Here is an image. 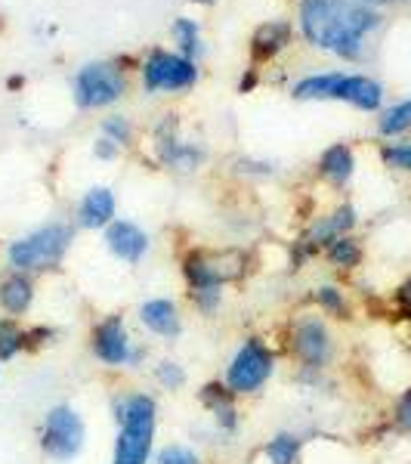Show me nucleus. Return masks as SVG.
<instances>
[{"label":"nucleus","mask_w":411,"mask_h":464,"mask_svg":"<svg viewBox=\"0 0 411 464\" xmlns=\"http://www.w3.org/2000/svg\"><path fill=\"white\" fill-rule=\"evenodd\" d=\"M396 424H399L402 433H408L411 437V391L402 393L399 402H396Z\"/></svg>","instance_id":"473e14b6"},{"label":"nucleus","mask_w":411,"mask_h":464,"mask_svg":"<svg viewBox=\"0 0 411 464\" xmlns=\"http://www.w3.org/2000/svg\"><path fill=\"white\" fill-rule=\"evenodd\" d=\"M25 350V328L16 319L0 316V362L19 356Z\"/></svg>","instance_id":"b1692460"},{"label":"nucleus","mask_w":411,"mask_h":464,"mask_svg":"<svg viewBox=\"0 0 411 464\" xmlns=\"http://www.w3.org/2000/svg\"><path fill=\"white\" fill-rule=\"evenodd\" d=\"M155 464H205L201 461L198 452H192L189 446H179V443H167L155 452Z\"/></svg>","instance_id":"cd10ccee"},{"label":"nucleus","mask_w":411,"mask_h":464,"mask_svg":"<svg viewBox=\"0 0 411 464\" xmlns=\"http://www.w3.org/2000/svg\"><path fill=\"white\" fill-rule=\"evenodd\" d=\"M196 4H211V0H196Z\"/></svg>","instance_id":"c9c22d12"},{"label":"nucleus","mask_w":411,"mask_h":464,"mask_svg":"<svg viewBox=\"0 0 411 464\" xmlns=\"http://www.w3.org/2000/svg\"><path fill=\"white\" fill-rule=\"evenodd\" d=\"M102 133L118 146H130V140H133V127L130 121H124V118H106V121H102Z\"/></svg>","instance_id":"7c9ffc66"},{"label":"nucleus","mask_w":411,"mask_h":464,"mask_svg":"<svg viewBox=\"0 0 411 464\" xmlns=\"http://www.w3.org/2000/svg\"><path fill=\"white\" fill-rule=\"evenodd\" d=\"M319 170H322L325 179H331L334 186H343L356 170V159H353V149L349 146H331L322 152V161H319Z\"/></svg>","instance_id":"a211bd4d"},{"label":"nucleus","mask_w":411,"mask_h":464,"mask_svg":"<svg viewBox=\"0 0 411 464\" xmlns=\"http://www.w3.org/2000/svg\"><path fill=\"white\" fill-rule=\"evenodd\" d=\"M72 238L74 232L65 223H47V227L16 238L6 248V260L16 273H43V269L62 264L65 251L72 248Z\"/></svg>","instance_id":"7ed1b4c3"},{"label":"nucleus","mask_w":411,"mask_h":464,"mask_svg":"<svg viewBox=\"0 0 411 464\" xmlns=\"http://www.w3.org/2000/svg\"><path fill=\"white\" fill-rule=\"evenodd\" d=\"M106 245L118 260H124V264H139L148 251V236L137 223L115 220L106 227Z\"/></svg>","instance_id":"f8f14e48"},{"label":"nucleus","mask_w":411,"mask_h":464,"mask_svg":"<svg viewBox=\"0 0 411 464\" xmlns=\"http://www.w3.org/2000/svg\"><path fill=\"white\" fill-rule=\"evenodd\" d=\"M189 297L198 306V313H205V316H214L223 306V288H196L189 291Z\"/></svg>","instance_id":"c85d7f7f"},{"label":"nucleus","mask_w":411,"mask_h":464,"mask_svg":"<svg viewBox=\"0 0 411 464\" xmlns=\"http://www.w3.org/2000/svg\"><path fill=\"white\" fill-rule=\"evenodd\" d=\"M380 16L375 10L353 0H303L301 25L310 44L334 50L343 59L362 53V37L378 28Z\"/></svg>","instance_id":"f257e3e1"},{"label":"nucleus","mask_w":411,"mask_h":464,"mask_svg":"<svg viewBox=\"0 0 411 464\" xmlns=\"http://www.w3.org/2000/svg\"><path fill=\"white\" fill-rule=\"evenodd\" d=\"M244 257L242 251H189L183 260V279L189 291L196 288H223L229 282H238L244 276Z\"/></svg>","instance_id":"0eeeda50"},{"label":"nucleus","mask_w":411,"mask_h":464,"mask_svg":"<svg viewBox=\"0 0 411 464\" xmlns=\"http://www.w3.org/2000/svg\"><path fill=\"white\" fill-rule=\"evenodd\" d=\"M115 455L111 464H148L158 428V402L152 393H130L115 400Z\"/></svg>","instance_id":"f03ea898"},{"label":"nucleus","mask_w":411,"mask_h":464,"mask_svg":"<svg viewBox=\"0 0 411 464\" xmlns=\"http://www.w3.org/2000/svg\"><path fill=\"white\" fill-rule=\"evenodd\" d=\"M124 96V78L111 63H90L74 78V100L81 109H102Z\"/></svg>","instance_id":"6e6552de"},{"label":"nucleus","mask_w":411,"mask_h":464,"mask_svg":"<svg viewBox=\"0 0 411 464\" xmlns=\"http://www.w3.org/2000/svg\"><path fill=\"white\" fill-rule=\"evenodd\" d=\"M396 306H399L402 316L411 319V279H408L399 291H396Z\"/></svg>","instance_id":"72a5a7b5"},{"label":"nucleus","mask_w":411,"mask_h":464,"mask_svg":"<svg viewBox=\"0 0 411 464\" xmlns=\"http://www.w3.org/2000/svg\"><path fill=\"white\" fill-rule=\"evenodd\" d=\"M340 84V74H312L294 84L297 100H334V90Z\"/></svg>","instance_id":"412c9836"},{"label":"nucleus","mask_w":411,"mask_h":464,"mask_svg":"<svg viewBox=\"0 0 411 464\" xmlns=\"http://www.w3.org/2000/svg\"><path fill=\"white\" fill-rule=\"evenodd\" d=\"M384 161L390 168H399V170H411V146L408 143H399V146H387L384 149Z\"/></svg>","instance_id":"2f4dec72"},{"label":"nucleus","mask_w":411,"mask_h":464,"mask_svg":"<svg viewBox=\"0 0 411 464\" xmlns=\"http://www.w3.org/2000/svg\"><path fill=\"white\" fill-rule=\"evenodd\" d=\"M275 375V353L263 338H244L242 347L226 365V381L235 396H251L266 387V381Z\"/></svg>","instance_id":"20e7f679"},{"label":"nucleus","mask_w":411,"mask_h":464,"mask_svg":"<svg viewBox=\"0 0 411 464\" xmlns=\"http://www.w3.org/2000/svg\"><path fill=\"white\" fill-rule=\"evenodd\" d=\"M353 227H356V211L349 205H343V208H338V211L319 217V220L310 227V232H306L301 242H297V260H294V264L312 257L319 248H328V245L338 242L340 236H347Z\"/></svg>","instance_id":"9b49d317"},{"label":"nucleus","mask_w":411,"mask_h":464,"mask_svg":"<svg viewBox=\"0 0 411 464\" xmlns=\"http://www.w3.org/2000/svg\"><path fill=\"white\" fill-rule=\"evenodd\" d=\"M118 149H121V146H118V143H111L109 137H102L100 143H96L93 152H96V159H115V155H118Z\"/></svg>","instance_id":"f704fd0d"},{"label":"nucleus","mask_w":411,"mask_h":464,"mask_svg":"<svg viewBox=\"0 0 411 464\" xmlns=\"http://www.w3.org/2000/svg\"><path fill=\"white\" fill-rule=\"evenodd\" d=\"M288 34H291V28L285 22H266V25H260L257 34H253V56L266 59L272 53H279L288 44Z\"/></svg>","instance_id":"6ab92c4d"},{"label":"nucleus","mask_w":411,"mask_h":464,"mask_svg":"<svg viewBox=\"0 0 411 464\" xmlns=\"http://www.w3.org/2000/svg\"><path fill=\"white\" fill-rule=\"evenodd\" d=\"M84 440H87V424L78 415V409L65 406V402L47 409L41 424V452L47 459L53 461L78 459L81 449H84Z\"/></svg>","instance_id":"423d86ee"},{"label":"nucleus","mask_w":411,"mask_h":464,"mask_svg":"<svg viewBox=\"0 0 411 464\" xmlns=\"http://www.w3.org/2000/svg\"><path fill=\"white\" fill-rule=\"evenodd\" d=\"M334 100H347V102H353L356 109L375 111L380 106V100H384V90H380L378 81L365 78V74H340Z\"/></svg>","instance_id":"dca6fc26"},{"label":"nucleus","mask_w":411,"mask_h":464,"mask_svg":"<svg viewBox=\"0 0 411 464\" xmlns=\"http://www.w3.org/2000/svg\"><path fill=\"white\" fill-rule=\"evenodd\" d=\"M34 304V282L28 279V273H16L13 269L10 276L0 279V310L10 319H19L32 310Z\"/></svg>","instance_id":"2eb2a0df"},{"label":"nucleus","mask_w":411,"mask_h":464,"mask_svg":"<svg viewBox=\"0 0 411 464\" xmlns=\"http://www.w3.org/2000/svg\"><path fill=\"white\" fill-rule=\"evenodd\" d=\"M174 34H177L179 47H183L189 56H192V53H198V50H201V44H198V25H196L192 19H177Z\"/></svg>","instance_id":"c756f323"},{"label":"nucleus","mask_w":411,"mask_h":464,"mask_svg":"<svg viewBox=\"0 0 411 464\" xmlns=\"http://www.w3.org/2000/svg\"><path fill=\"white\" fill-rule=\"evenodd\" d=\"M312 301H316V306L325 313V316H331V319H349L347 295H343V291H340L338 285H322V288H316Z\"/></svg>","instance_id":"393cba45"},{"label":"nucleus","mask_w":411,"mask_h":464,"mask_svg":"<svg viewBox=\"0 0 411 464\" xmlns=\"http://www.w3.org/2000/svg\"><path fill=\"white\" fill-rule=\"evenodd\" d=\"M378 127H380V133H384V137H396V133L408 130V127H411V100L399 102V106H393V109H387Z\"/></svg>","instance_id":"a878e982"},{"label":"nucleus","mask_w":411,"mask_h":464,"mask_svg":"<svg viewBox=\"0 0 411 464\" xmlns=\"http://www.w3.org/2000/svg\"><path fill=\"white\" fill-rule=\"evenodd\" d=\"M198 400L201 406L214 415L216 428L233 433L238 430V406H235V393L229 391L226 384H220V381H211V384H205L198 391Z\"/></svg>","instance_id":"4468645a"},{"label":"nucleus","mask_w":411,"mask_h":464,"mask_svg":"<svg viewBox=\"0 0 411 464\" xmlns=\"http://www.w3.org/2000/svg\"><path fill=\"white\" fill-rule=\"evenodd\" d=\"M155 381L164 387V391H183L186 387V369L174 359H161L158 365H155Z\"/></svg>","instance_id":"bb28decb"},{"label":"nucleus","mask_w":411,"mask_h":464,"mask_svg":"<svg viewBox=\"0 0 411 464\" xmlns=\"http://www.w3.org/2000/svg\"><path fill=\"white\" fill-rule=\"evenodd\" d=\"M78 223L84 229H102L115 223V196L106 186H93L78 208Z\"/></svg>","instance_id":"f3484780"},{"label":"nucleus","mask_w":411,"mask_h":464,"mask_svg":"<svg viewBox=\"0 0 411 464\" xmlns=\"http://www.w3.org/2000/svg\"><path fill=\"white\" fill-rule=\"evenodd\" d=\"M139 322L152 334H158L164 341H174L183 334V316H179V306L170 297H152L139 306Z\"/></svg>","instance_id":"ddd939ff"},{"label":"nucleus","mask_w":411,"mask_h":464,"mask_svg":"<svg viewBox=\"0 0 411 464\" xmlns=\"http://www.w3.org/2000/svg\"><path fill=\"white\" fill-rule=\"evenodd\" d=\"M301 446L303 440L297 433H275L263 446V455L269 464H297L301 461Z\"/></svg>","instance_id":"aec40b11"},{"label":"nucleus","mask_w":411,"mask_h":464,"mask_svg":"<svg viewBox=\"0 0 411 464\" xmlns=\"http://www.w3.org/2000/svg\"><path fill=\"white\" fill-rule=\"evenodd\" d=\"M288 347L303 372L319 375L334 359V334L319 313H301V316L291 322Z\"/></svg>","instance_id":"39448f33"},{"label":"nucleus","mask_w":411,"mask_h":464,"mask_svg":"<svg viewBox=\"0 0 411 464\" xmlns=\"http://www.w3.org/2000/svg\"><path fill=\"white\" fill-rule=\"evenodd\" d=\"M90 350H93V356L100 359L102 365H109V369L130 365L133 350L137 347H133V341H130L124 316L111 313V316L96 322L93 332H90Z\"/></svg>","instance_id":"1a4fd4ad"},{"label":"nucleus","mask_w":411,"mask_h":464,"mask_svg":"<svg viewBox=\"0 0 411 464\" xmlns=\"http://www.w3.org/2000/svg\"><path fill=\"white\" fill-rule=\"evenodd\" d=\"M196 78H198V69L192 59L164 53V50L148 56V63L143 69L146 90H186L196 84Z\"/></svg>","instance_id":"9d476101"},{"label":"nucleus","mask_w":411,"mask_h":464,"mask_svg":"<svg viewBox=\"0 0 411 464\" xmlns=\"http://www.w3.org/2000/svg\"><path fill=\"white\" fill-rule=\"evenodd\" d=\"M161 159L174 170H196L205 155H201V149H196V146H179L177 140H164Z\"/></svg>","instance_id":"4be33fe9"},{"label":"nucleus","mask_w":411,"mask_h":464,"mask_svg":"<svg viewBox=\"0 0 411 464\" xmlns=\"http://www.w3.org/2000/svg\"><path fill=\"white\" fill-rule=\"evenodd\" d=\"M325 257H328V264H334L338 269H356L362 264V245L349 236H340L338 242H331L325 248Z\"/></svg>","instance_id":"5701e85b"}]
</instances>
